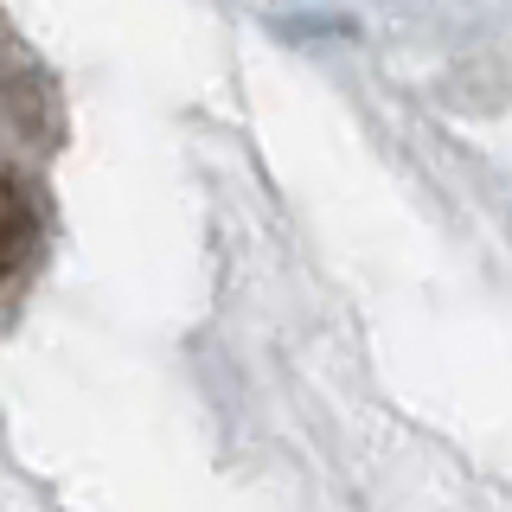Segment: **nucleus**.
Returning <instances> with one entry per match:
<instances>
[{
    "mask_svg": "<svg viewBox=\"0 0 512 512\" xmlns=\"http://www.w3.org/2000/svg\"><path fill=\"white\" fill-rule=\"evenodd\" d=\"M32 244H39V218H32V205L20 192L0 180V276H13L32 256Z\"/></svg>",
    "mask_w": 512,
    "mask_h": 512,
    "instance_id": "1",
    "label": "nucleus"
}]
</instances>
